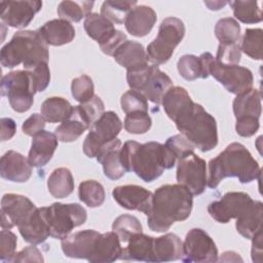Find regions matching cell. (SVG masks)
I'll list each match as a JSON object with an SVG mask.
<instances>
[{
	"mask_svg": "<svg viewBox=\"0 0 263 263\" xmlns=\"http://www.w3.org/2000/svg\"><path fill=\"white\" fill-rule=\"evenodd\" d=\"M177 69L185 80L192 81L197 78H204L200 59L194 54L182 55L177 63Z\"/></svg>",
	"mask_w": 263,
	"mask_h": 263,
	"instance_id": "7bdbcfd3",
	"label": "cell"
},
{
	"mask_svg": "<svg viewBox=\"0 0 263 263\" xmlns=\"http://www.w3.org/2000/svg\"><path fill=\"white\" fill-rule=\"evenodd\" d=\"M120 105H121L122 111L125 114L136 112V111L148 112L147 99L141 92L134 89H129L121 96Z\"/></svg>",
	"mask_w": 263,
	"mask_h": 263,
	"instance_id": "bcb514c9",
	"label": "cell"
},
{
	"mask_svg": "<svg viewBox=\"0 0 263 263\" xmlns=\"http://www.w3.org/2000/svg\"><path fill=\"white\" fill-rule=\"evenodd\" d=\"M79 107L81 108L83 114L85 115L86 119L88 120L90 126L95 121H97L102 116V114L104 113V110H105V105H104L102 99L96 95L89 101H87L83 104H80Z\"/></svg>",
	"mask_w": 263,
	"mask_h": 263,
	"instance_id": "681fc988",
	"label": "cell"
},
{
	"mask_svg": "<svg viewBox=\"0 0 263 263\" xmlns=\"http://www.w3.org/2000/svg\"><path fill=\"white\" fill-rule=\"evenodd\" d=\"M157 14L147 5H136L127 14L124 26L126 31L135 37H144L154 27Z\"/></svg>",
	"mask_w": 263,
	"mask_h": 263,
	"instance_id": "cb8c5ba5",
	"label": "cell"
},
{
	"mask_svg": "<svg viewBox=\"0 0 263 263\" xmlns=\"http://www.w3.org/2000/svg\"><path fill=\"white\" fill-rule=\"evenodd\" d=\"M262 34L260 28L246 29L241 39L240 50L253 60H262Z\"/></svg>",
	"mask_w": 263,
	"mask_h": 263,
	"instance_id": "b9f144b4",
	"label": "cell"
},
{
	"mask_svg": "<svg viewBox=\"0 0 263 263\" xmlns=\"http://www.w3.org/2000/svg\"><path fill=\"white\" fill-rule=\"evenodd\" d=\"M48 45L38 30L14 33L0 50L1 65L10 69L23 64L25 70H31L40 63H48Z\"/></svg>",
	"mask_w": 263,
	"mask_h": 263,
	"instance_id": "277c9868",
	"label": "cell"
},
{
	"mask_svg": "<svg viewBox=\"0 0 263 263\" xmlns=\"http://www.w3.org/2000/svg\"><path fill=\"white\" fill-rule=\"evenodd\" d=\"M89 127L90 124L78 105L74 106L72 114L54 129V135L61 142L70 143L76 141Z\"/></svg>",
	"mask_w": 263,
	"mask_h": 263,
	"instance_id": "83f0119b",
	"label": "cell"
},
{
	"mask_svg": "<svg viewBox=\"0 0 263 263\" xmlns=\"http://www.w3.org/2000/svg\"><path fill=\"white\" fill-rule=\"evenodd\" d=\"M137 5V1L107 0L101 6V14L112 24H123L128 12Z\"/></svg>",
	"mask_w": 263,
	"mask_h": 263,
	"instance_id": "74e56055",
	"label": "cell"
},
{
	"mask_svg": "<svg viewBox=\"0 0 263 263\" xmlns=\"http://www.w3.org/2000/svg\"><path fill=\"white\" fill-rule=\"evenodd\" d=\"M174 122L181 135L201 152L211 151L218 145L216 119L201 105L192 102Z\"/></svg>",
	"mask_w": 263,
	"mask_h": 263,
	"instance_id": "5b68a950",
	"label": "cell"
},
{
	"mask_svg": "<svg viewBox=\"0 0 263 263\" xmlns=\"http://www.w3.org/2000/svg\"><path fill=\"white\" fill-rule=\"evenodd\" d=\"M241 58V50L238 43H229V44H219L216 54V62L225 65L232 66L238 65Z\"/></svg>",
	"mask_w": 263,
	"mask_h": 263,
	"instance_id": "7dc6e473",
	"label": "cell"
},
{
	"mask_svg": "<svg viewBox=\"0 0 263 263\" xmlns=\"http://www.w3.org/2000/svg\"><path fill=\"white\" fill-rule=\"evenodd\" d=\"M45 126V119L41 114L34 113L29 118H27L22 125V129L24 134L27 136H35L36 134L40 133L44 129Z\"/></svg>",
	"mask_w": 263,
	"mask_h": 263,
	"instance_id": "11a10c76",
	"label": "cell"
},
{
	"mask_svg": "<svg viewBox=\"0 0 263 263\" xmlns=\"http://www.w3.org/2000/svg\"><path fill=\"white\" fill-rule=\"evenodd\" d=\"M183 262L208 263L218 261V249L213 238L200 228L190 229L183 242Z\"/></svg>",
	"mask_w": 263,
	"mask_h": 263,
	"instance_id": "4fadbf2b",
	"label": "cell"
},
{
	"mask_svg": "<svg viewBox=\"0 0 263 263\" xmlns=\"http://www.w3.org/2000/svg\"><path fill=\"white\" fill-rule=\"evenodd\" d=\"M86 34L98 42L99 45L108 41L116 32L114 24L104 17L102 14L92 12L89 13L83 23Z\"/></svg>",
	"mask_w": 263,
	"mask_h": 263,
	"instance_id": "1f68e13d",
	"label": "cell"
},
{
	"mask_svg": "<svg viewBox=\"0 0 263 263\" xmlns=\"http://www.w3.org/2000/svg\"><path fill=\"white\" fill-rule=\"evenodd\" d=\"M204 4L209 7V9L211 10H219L222 7H224L226 4H228V2L226 1H204Z\"/></svg>",
	"mask_w": 263,
	"mask_h": 263,
	"instance_id": "91938a15",
	"label": "cell"
},
{
	"mask_svg": "<svg viewBox=\"0 0 263 263\" xmlns=\"http://www.w3.org/2000/svg\"><path fill=\"white\" fill-rule=\"evenodd\" d=\"M192 205V193L186 187L181 184L162 185L152 195L146 214L148 227L155 232H165L175 222L188 219Z\"/></svg>",
	"mask_w": 263,
	"mask_h": 263,
	"instance_id": "7a4b0ae2",
	"label": "cell"
},
{
	"mask_svg": "<svg viewBox=\"0 0 263 263\" xmlns=\"http://www.w3.org/2000/svg\"><path fill=\"white\" fill-rule=\"evenodd\" d=\"M17 228L24 240L32 245L42 243L50 236L43 206L36 208Z\"/></svg>",
	"mask_w": 263,
	"mask_h": 263,
	"instance_id": "603a6c76",
	"label": "cell"
},
{
	"mask_svg": "<svg viewBox=\"0 0 263 263\" xmlns=\"http://www.w3.org/2000/svg\"><path fill=\"white\" fill-rule=\"evenodd\" d=\"M252 260L254 262L262 261V229H260L252 238Z\"/></svg>",
	"mask_w": 263,
	"mask_h": 263,
	"instance_id": "680465c9",
	"label": "cell"
},
{
	"mask_svg": "<svg viewBox=\"0 0 263 263\" xmlns=\"http://www.w3.org/2000/svg\"><path fill=\"white\" fill-rule=\"evenodd\" d=\"M17 243L16 235L10 229H2L0 232V259L4 262H11L15 255Z\"/></svg>",
	"mask_w": 263,
	"mask_h": 263,
	"instance_id": "c3c4849f",
	"label": "cell"
},
{
	"mask_svg": "<svg viewBox=\"0 0 263 263\" xmlns=\"http://www.w3.org/2000/svg\"><path fill=\"white\" fill-rule=\"evenodd\" d=\"M48 192L54 198H65L74 190V179L67 167H58L52 171L47 179Z\"/></svg>",
	"mask_w": 263,
	"mask_h": 263,
	"instance_id": "836d02e7",
	"label": "cell"
},
{
	"mask_svg": "<svg viewBox=\"0 0 263 263\" xmlns=\"http://www.w3.org/2000/svg\"><path fill=\"white\" fill-rule=\"evenodd\" d=\"M232 108L236 119L245 117L260 118L262 111L260 90L251 88L248 91L237 95L233 100Z\"/></svg>",
	"mask_w": 263,
	"mask_h": 263,
	"instance_id": "4dcf8cb0",
	"label": "cell"
},
{
	"mask_svg": "<svg viewBox=\"0 0 263 263\" xmlns=\"http://www.w3.org/2000/svg\"><path fill=\"white\" fill-rule=\"evenodd\" d=\"M209 75H212L229 92L240 95L252 88L254 77L250 69L239 65L225 66L213 58L209 63Z\"/></svg>",
	"mask_w": 263,
	"mask_h": 263,
	"instance_id": "7c38bea8",
	"label": "cell"
},
{
	"mask_svg": "<svg viewBox=\"0 0 263 263\" xmlns=\"http://www.w3.org/2000/svg\"><path fill=\"white\" fill-rule=\"evenodd\" d=\"M122 121L113 111H107L89 127L83 142V152L89 157H96L100 149L107 143L115 140L122 129Z\"/></svg>",
	"mask_w": 263,
	"mask_h": 263,
	"instance_id": "30bf717a",
	"label": "cell"
},
{
	"mask_svg": "<svg viewBox=\"0 0 263 263\" xmlns=\"http://www.w3.org/2000/svg\"><path fill=\"white\" fill-rule=\"evenodd\" d=\"M153 193L139 185L117 186L112 191L114 200L123 209L148 213Z\"/></svg>",
	"mask_w": 263,
	"mask_h": 263,
	"instance_id": "e0dca14e",
	"label": "cell"
},
{
	"mask_svg": "<svg viewBox=\"0 0 263 263\" xmlns=\"http://www.w3.org/2000/svg\"><path fill=\"white\" fill-rule=\"evenodd\" d=\"M38 32L47 45L61 46L70 43L75 37L73 25L63 18H53L46 22L38 29Z\"/></svg>",
	"mask_w": 263,
	"mask_h": 263,
	"instance_id": "484cf974",
	"label": "cell"
},
{
	"mask_svg": "<svg viewBox=\"0 0 263 263\" xmlns=\"http://www.w3.org/2000/svg\"><path fill=\"white\" fill-rule=\"evenodd\" d=\"M0 91L2 97H7L12 110L24 113L32 107L37 87L30 71L16 70L1 78Z\"/></svg>",
	"mask_w": 263,
	"mask_h": 263,
	"instance_id": "52a82bcc",
	"label": "cell"
},
{
	"mask_svg": "<svg viewBox=\"0 0 263 263\" xmlns=\"http://www.w3.org/2000/svg\"><path fill=\"white\" fill-rule=\"evenodd\" d=\"M185 35L184 23L175 16L164 18L158 29L156 38L147 46L149 61L154 65L165 64L173 55L177 45Z\"/></svg>",
	"mask_w": 263,
	"mask_h": 263,
	"instance_id": "ba28073f",
	"label": "cell"
},
{
	"mask_svg": "<svg viewBox=\"0 0 263 263\" xmlns=\"http://www.w3.org/2000/svg\"><path fill=\"white\" fill-rule=\"evenodd\" d=\"M41 1H2L0 2V18L12 28L27 27L35 14L41 9Z\"/></svg>",
	"mask_w": 263,
	"mask_h": 263,
	"instance_id": "2e32d148",
	"label": "cell"
},
{
	"mask_svg": "<svg viewBox=\"0 0 263 263\" xmlns=\"http://www.w3.org/2000/svg\"><path fill=\"white\" fill-rule=\"evenodd\" d=\"M260 126L259 118L255 117H245V118H239L236 119V124H235V130L237 135L243 138H249L254 136Z\"/></svg>",
	"mask_w": 263,
	"mask_h": 263,
	"instance_id": "f5cc1de1",
	"label": "cell"
},
{
	"mask_svg": "<svg viewBox=\"0 0 263 263\" xmlns=\"http://www.w3.org/2000/svg\"><path fill=\"white\" fill-rule=\"evenodd\" d=\"M112 230L118 235L121 242H127L133 235L143 232V227L137 217L124 214L114 220Z\"/></svg>",
	"mask_w": 263,
	"mask_h": 263,
	"instance_id": "ab89813d",
	"label": "cell"
},
{
	"mask_svg": "<svg viewBox=\"0 0 263 263\" xmlns=\"http://www.w3.org/2000/svg\"><path fill=\"white\" fill-rule=\"evenodd\" d=\"M105 189L96 180H85L79 184L78 197L88 208H99L105 201Z\"/></svg>",
	"mask_w": 263,
	"mask_h": 263,
	"instance_id": "8d00e7d4",
	"label": "cell"
},
{
	"mask_svg": "<svg viewBox=\"0 0 263 263\" xmlns=\"http://www.w3.org/2000/svg\"><path fill=\"white\" fill-rule=\"evenodd\" d=\"M215 35L221 44L237 43L240 38V26L235 18H220L215 26Z\"/></svg>",
	"mask_w": 263,
	"mask_h": 263,
	"instance_id": "60d3db41",
	"label": "cell"
},
{
	"mask_svg": "<svg viewBox=\"0 0 263 263\" xmlns=\"http://www.w3.org/2000/svg\"><path fill=\"white\" fill-rule=\"evenodd\" d=\"M121 162L126 172L135 173L146 183L159 178L164 170L172 168L177 157L165 144L126 141L120 151Z\"/></svg>",
	"mask_w": 263,
	"mask_h": 263,
	"instance_id": "6da1fadb",
	"label": "cell"
},
{
	"mask_svg": "<svg viewBox=\"0 0 263 263\" xmlns=\"http://www.w3.org/2000/svg\"><path fill=\"white\" fill-rule=\"evenodd\" d=\"M127 72L141 69L148 65L149 58L144 46L136 41H124L112 55Z\"/></svg>",
	"mask_w": 263,
	"mask_h": 263,
	"instance_id": "7402d4cb",
	"label": "cell"
},
{
	"mask_svg": "<svg viewBox=\"0 0 263 263\" xmlns=\"http://www.w3.org/2000/svg\"><path fill=\"white\" fill-rule=\"evenodd\" d=\"M58 144L57 136L50 132L43 129L33 136L28 155L30 164L34 167L44 166L52 158Z\"/></svg>",
	"mask_w": 263,
	"mask_h": 263,
	"instance_id": "ffe728a7",
	"label": "cell"
},
{
	"mask_svg": "<svg viewBox=\"0 0 263 263\" xmlns=\"http://www.w3.org/2000/svg\"><path fill=\"white\" fill-rule=\"evenodd\" d=\"M37 206L21 194L6 193L1 199V228L11 229L24 223Z\"/></svg>",
	"mask_w": 263,
	"mask_h": 263,
	"instance_id": "9a60e30c",
	"label": "cell"
},
{
	"mask_svg": "<svg viewBox=\"0 0 263 263\" xmlns=\"http://www.w3.org/2000/svg\"><path fill=\"white\" fill-rule=\"evenodd\" d=\"M0 175L7 181L24 183L31 178L32 165L23 154L9 150L0 159Z\"/></svg>",
	"mask_w": 263,
	"mask_h": 263,
	"instance_id": "d6986e66",
	"label": "cell"
},
{
	"mask_svg": "<svg viewBox=\"0 0 263 263\" xmlns=\"http://www.w3.org/2000/svg\"><path fill=\"white\" fill-rule=\"evenodd\" d=\"M192 102V99L184 87L172 86L164 95L161 104L167 117L175 121L179 114Z\"/></svg>",
	"mask_w": 263,
	"mask_h": 263,
	"instance_id": "d6a6232c",
	"label": "cell"
},
{
	"mask_svg": "<svg viewBox=\"0 0 263 263\" xmlns=\"http://www.w3.org/2000/svg\"><path fill=\"white\" fill-rule=\"evenodd\" d=\"M154 262H170L180 260L183 257V242L175 233H165L153 239Z\"/></svg>",
	"mask_w": 263,
	"mask_h": 263,
	"instance_id": "f1b7e54d",
	"label": "cell"
},
{
	"mask_svg": "<svg viewBox=\"0 0 263 263\" xmlns=\"http://www.w3.org/2000/svg\"><path fill=\"white\" fill-rule=\"evenodd\" d=\"M100 232L93 229H85L67 235L61 241L63 253L69 258L86 259L91 257L95 243Z\"/></svg>",
	"mask_w": 263,
	"mask_h": 263,
	"instance_id": "ac0fdd59",
	"label": "cell"
},
{
	"mask_svg": "<svg viewBox=\"0 0 263 263\" xmlns=\"http://www.w3.org/2000/svg\"><path fill=\"white\" fill-rule=\"evenodd\" d=\"M11 262H44V258L38 248H36L35 246H29L24 248L22 251L15 253Z\"/></svg>",
	"mask_w": 263,
	"mask_h": 263,
	"instance_id": "db71d44e",
	"label": "cell"
},
{
	"mask_svg": "<svg viewBox=\"0 0 263 263\" xmlns=\"http://www.w3.org/2000/svg\"><path fill=\"white\" fill-rule=\"evenodd\" d=\"M176 179L178 184L186 187L192 195L204 192L208 185L205 160L190 152L178 159Z\"/></svg>",
	"mask_w": 263,
	"mask_h": 263,
	"instance_id": "8fae6325",
	"label": "cell"
},
{
	"mask_svg": "<svg viewBox=\"0 0 263 263\" xmlns=\"http://www.w3.org/2000/svg\"><path fill=\"white\" fill-rule=\"evenodd\" d=\"M121 241L114 231L100 233L97 237L95 249L88 262L110 263L120 259L122 254Z\"/></svg>",
	"mask_w": 263,
	"mask_h": 263,
	"instance_id": "d4e9b609",
	"label": "cell"
},
{
	"mask_svg": "<svg viewBox=\"0 0 263 263\" xmlns=\"http://www.w3.org/2000/svg\"><path fill=\"white\" fill-rule=\"evenodd\" d=\"M253 200L246 192H227L221 199L209 204L208 213L218 223L226 224L242 214Z\"/></svg>",
	"mask_w": 263,
	"mask_h": 263,
	"instance_id": "5bb4252c",
	"label": "cell"
},
{
	"mask_svg": "<svg viewBox=\"0 0 263 263\" xmlns=\"http://www.w3.org/2000/svg\"><path fill=\"white\" fill-rule=\"evenodd\" d=\"M153 239L154 237L143 232L133 235L128 239L126 247L122 249L120 260L154 262Z\"/></svg>",
	"mask_w": 263,
	"mask_h": 263,
	"instance_id": "4316f807",
	"label": "cell"
},
{
	"mask_svg": "<svg viewBox=\"0 0 263 263\" xmlns=\"http://www.w3.org/2000/svg\"><path fill=\"white\" fill-rule=\"evenodd\" d=\"M126 81L130 89L141 92L156 105L161 104L164 95L173 86L170 76L154 64L126 72Z\"/></svg>",
	"mask_w": 263,
	"mask_h": 263,
	"instance_id": "8992f818",
	"label": "cell"
},
{
	"mask_svg": "<svg viewBox=\"0 0 263 263\" xmlns=\"http://www.w3.org/2000/svg\"><path fill=\"white\" fill-rule=\"evenodd\" d=\"M263 216V203L259 200L253 202L236 218L235 228L247 239H251L261 228Z\"/></svg>",
	"mask_w": 263,
	"mask_h": 263,
	"instance_id": "f546056e",
	"label": "cell"
},
{
	"mask_svg": "<svg viewBox=\"0 0 263 263\" xmlns=\"http://www.w3.org/2000/svg\"><path fill=\"white\" fill-rule=\"evenodd\" d=\"M28 71H30L34 77L37 91L45 90L50 82V71L48 63H40Z\"/></svg>",
	"mask_w": 263,
	"mask_h": 263,
	"instance_id": "816d5d0a",
	"label": "cell"
},
{
	"mask_svg": "<svg viewBox=\"0 0 263 263\" xmlns=\"http://www.w3.org/2000/svg\"><path fill=\"white\" fill-rule=\"evenodd\" d=\"M121 141L115 139L105 144L98 152L96 158L103 166L104 175L110 180H118L126 173L120 158Z\"/></svg>",
	"mask_w": 263,
	"mask_h": 263,
	"instance_id": "44dd1931",
	"label": "cell"
},
{
	"mask_svg": "<svg viewBox=\"0 0 263 263\" xmlns=\"http://www.w3.org/2000/svg\"><path fill=\"white\" fill-rule=\"evenodd\" d=\"M235 18L243 24H255L262 21V11L257 1H230Z\"/></svg>",
	"mask_w": 263,
	"mask_h": 263,
	"instance_id": "f35d334b",
	"label": "cell"
},
{
	"mask_svg": "<svg viewBox=\"0 0 263 263\" xmlns=\"http://www.w3.org/2000/svg\"><path fill=\"white\" fill-rule=\"evenodd\" d=\"M48 224L49 234L57 239H63L78 226L83 225L87 219L86 210L78 203L54 202L43 206Z\"/></svg>",
	"mask_w": 263,
	"mask_h": 263,
	"instance_id": "9c48e42d",
	"label": "cell"
},
{
	"mask_svg": "<svg viewBox=\"0 0 263 263\" xmlns=\"http://www.w3.org/2000/svg\"><path fill=\"white\" fill-rule=\"evenodd\" d=\"M165 145L175 154L177 159L181 158L182 156L190 152H194V149H195L194 145L190 143L183 135H175L170 137L166 140Z\"/></svg>",
	"mask_w": 263,
	"mask_h": 263,
	"instance_id": "f907efd6",
	"label": "cell"
},
{
	"mask_svg": "<svg viewBox=\"0 0 263 263\" xmlns=\"http://www.w3.org/2000/svg\"><path fill=\"white\" fill-rule=\"evenodd\" d=\"M126 35L124 33H122L119 30H116V32L113 34V36L106 41L104 44L100 45L101 50L108 55H113L114 52L116 51V49L124 42L126 41Z\"/></svg>",
	"mask_w": 263,
	"mask_h": 263,
	"instance_id": "9f6ffc18",
	"label": "cell"
},
{
	"mask_svg": "<svg viewBox=\"0 0 263 263\" xmlns=\"http://www.w3.org/2000/svg\"><path fill=\"white\" fill-rule=\"evenodd\" d=\"M93 1H62L57 9L60 18L78 23L91 13Z\"/></svg>",
	"mask_w": 263,
	"mask_h": 263,
	"instance_id": "d590c367",
	"label": "cell"
},
{
	"mask_svg": "<svg viewBox=\"0 0 263 263\" xmlns=\"http://www.w3.org/2000/svg\"><path fill=\"white\" fill-rule=\"evenodd\" d=\"M74 107L64 98L51 97L47 98L41 105V115L45 121L57 123L65 121L73 112Z\"/></svg>",
	"mask_w": 263,
	"mask_h": 263,
	"instance_id": "e575fe53",
	"label": "cell"
},
{
	"mask_svg": "<svg viewBox=\"0 0 263 263\" xmlns=\"http://www.w3.org/2000/svg\"><path fill=\"white\" fill-rule=\"evenodd\" d=\"M0 124H1V141L4 142L7 140H10L16 132V124L14 120L11 118L3 117L0 120Z\"/></svg>",
	"mask_w": 263,
	"mask_h": 263,
	"instance_id": "6f0895ef",
	"label": "cell"
},
{
	"mask_svg": "<svg viewBox=\"0 0 263 263\" xmlns=\"http://www.w3.org/2000/svg\"><path fill=\"white\" fill-rule=\"evenodd\" d=\"M152 125L151 117L148 112L136 111L126 114L123 122L124 129L134 135H143L147 133Z\"/></svg>",
	"mask_w": 263,
	"mask_h": 263,
	"instance_id": "ee69618b",
	"label": "cell"
},
{
	"mask_svg": "<svg viewBox=\"0 0 263 263\" xmlns=\"http://www.w3.org/2000/svg\"><path fill=\"white\" fill-rule=\"evenodd\" d=\"M71 92L73 98L83 104L95 96V85L88 75H81L72 80Z\"/></svg>",
	"mask_w": 263,
	"mask_h": 263,
	"instance_id": "f6af8a7d",
	"label": "cell"
},
{
	"mask_svg": "<svg viewBox=\"0 0 263 263\" xmlns=\"http://www.w3.org/2000/svg\"><path fill=\"white\" fill-rule=\"evenodd\" d=\"M260 176L261 167L251 152L242 144L234 142L210 160L208 186L214 189L229 177H235L241 184H248Z\"/></svg>",
	"mask_w": 263,
	"mask_h": 263,
	"instance_id": "3957f363",
	"label": "cell"
}]
</instances>
